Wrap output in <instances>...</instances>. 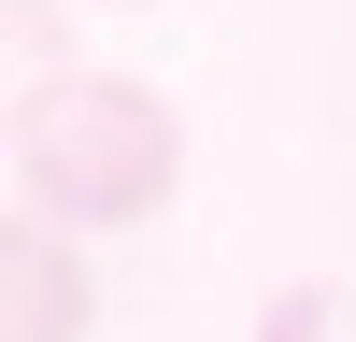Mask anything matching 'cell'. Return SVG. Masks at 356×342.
Listing matches in <instances>:
<instances>
[{
  "mask_svg": "<svg viewBox=\"0 0 356 342\" xmlns=\"http://www.w3.org/2000/svg\"><path fill=\"white\" fill-rule=\"evenodd\" d=\"M86 15H143V0H86Z\"/></svg>",
  "mask_w": 356,
  "mask_h": 342,
  "instance_id": "5",
  "label": "cell"
},
{
  "mask_svg": "<svg viewBox=\"0 0 356 342\" xmlns=\"http://www.w3.org/2000/svg\"><path fill=\"white\" fill-rule=\"evenodd\" d=\"M257 342H328V285H285V300H271V328H257Z\"/></svg>",
  "mask_w": 356,
  "mask_h": 342,
  "instance_id": "4",
  "label": "cell"
},
{
  "mask_svg": "<svg viewBox=\"0 0 356 342\" xmlns=\"http://www.w3.org/2000/svg\"><path fill=\"white\" fill-rule=\"evenodd\" d=\"M171 186H186V114H171L157 86L72 72V86H43V100H15V214L100 243V228H143Z\"/></svg>",
  "mask_w": 356,
  "mask_h": 342,
  "instance_id": "1",
  "label": "cell"
},
{
  "mask_svg": "<svg viewBox=\"0 0 356 342\" xmlns=\"http://www.w3.org/2000/svg\"><path fill=\"white\" fill-rule=\"evenodd\" d=\"M100 328V285H86V243L43 214L0 228V342H86Z\"/></svg>",
  "mask_w": 356,
  "mask_h": 342,
  "instance_id": "2",
  "label": "cell"
},
{
  "mask_svg": "<svg viewBox=\"0 0 356 342\" xmlns=\"http://www.w3.org/2000/svg\"><path fill=\"white\" fill-rule=\"evenodd\" d=\"M72 15L86 0H0V72H15V100L72 86Z\"/></svg>",
  "mask_w": 356,
  "mask_h": 342,
  "instance_id": "3",
  "label": "cell"
}]
</instances>
